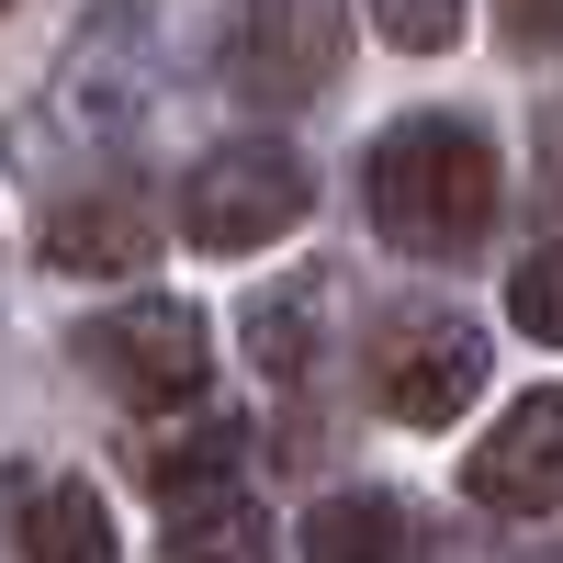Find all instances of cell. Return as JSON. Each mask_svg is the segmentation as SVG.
<instances>
[{
  "instance_id": "6da1fadb",
  "label": "cell",
  "mask_w": 563,
  "mask_h": 563,
  "mask_svg": "<svg viewBox=\"0 0 563 563\" xmlns=\"http://www.w3.org/2000/svg\"><path fill=\"white\" fill-rule=\"evenodd\" d=\"M361 203H372V238L406 249V260H462L496 225V147L462 113H406L372 135V169H361Z\"/></svg>"
},
{
  "instance_id": "7a4b0ae2",
  "label": "cell",
  "mask_w": 563,
  "mask_h": 563,
  "mask_svg": "<svg viewBox=\"0 0 563 563\" xmlns=\"http://www.w3.org/2000/svg\"><path fill=\"white\" fill-rule=\"evenodd\" d=\"M305 214H316V169L294 147H271V135H238V147L192 158V180H180V238L214 249V260H249L271 238H294Z\"/></svg>"
},
{
  "instance_id": "3957f363",
  "label": "cell",
  "mask_w": 563,
  "mask_h": 563,
  "mask_svg": "<svg viewBox=\"0 0 563 563\" xmlns=\"http://www.w3.org/2000/svg\"><path fill=\"white\" fill-rule=\"evenodd\" d=\"M339 45H350L339 0H238L225 12V90L260 113H294L339 79Z\"/></svg>"
},
{
  "instance_id": "277c9868",
  "label": "cell",
  "mask_w": 563,
  "mask_h": 563,
  "mask_svg": "<svg viewBox=\"0 0 563 563\" xmlns=\"http://www.w3.org/2000/svg\"><path fill=\"white\" fill-rule=\"evenodd\" d=\"M79 350H90V372L124 395V406H192L203 395V372H214V339H203V316L192 305H169V294H135V305H113L102 327H79Z\"/></svg>"
},
{
  "instance_id": "5b68a950",
  "label": "cell",
  "mask_w": 563,
  "mask_h": 563,
  "mask_svg": "<svg viewBox=\"0 0 563 563\" xmlns=\"http://www.w3.org/2000/svg\"><path fill=\"white\" fill-rule=\"evenodd\" d=\"M372 395H384V417H406V429H451V417L485 395L474 316H440V305L395 316L384 339H372Z\"/></svg>"
},
{
  "instance_id": "8992f818",
  "label": "cell",
  "mask_w": 563,
  "mask_h": 563,
  "mask_svg": "<svg viewBox=\"0 0 563 563\" xmlns=\"http://www.w3.org/2000/svg\"><path fill=\"white\" fill-rule=\"evenodd\" d=\"M462 496L496 507V519H552L563 507V395H519L507 406L474 440V462H462Z\"/></svg>"
},
{
  "instance_id": "52a82bcc",
  "label": "cell",
  "mask_w": 563,
  "mask_h": 563,
  "mask_svg": "<svg viewBox=\"0 0 563 563\" xmlns=\"http://www.w3.org/2000/svg\"><path fill=\"white\" fill-rule=\"evenodd\" d=\"M45 260L57 271H147L158 260V214L135 192H79L45 214Z\"/></svg>"
},
{
  "instance_id": "ba28073f",
  "label": "cell",
  "mask_w": 563,
  "mask_h": 563,
  "mask_svg": "<svg viewBox=\"0 0 563 563\" xmlns=\"http://www.w3.org/2000/svg\"><path fill=\"white\" fill-rule=\"evenodd\" d=\"M305 563H429V541L395 496H327L305 507Z\"/></svg>"
},
{
  "instance_id": "9c48e42d",
  "label": "cell",
  "mask_w": 563,
  "mask_h": 563,
  "mask_svg": "<svg viewBox=\"0 0 563 563\" xmlns=\"http://www.w3.org/2000/svg\"><path fill=\"white\" fill-rule=\"evenodd\" d=\"M23 563H113V519L90 485H45L23 507Z\"/></svg>"
},
{
  "instance_id": "30bf717a",
  "label": "cell",
  "mask_w": 563,
  "mask_h": 563,
  "mask_svg": "<svg viewBox=\"0 0 563 563\" xmlns=\"http://www.w3.org/2000/svg\"><path fill=\"white\" fill-rule=\"evenodd\" d=\"M316 316H327V282H294V294H260V305H249V350H260L271 384L316 372Z\"/></svg>"
},
{
  "instance_id": "8fae6325",
  "label": "cell",
  "mask_w": 563,
  "mask_h": 563,
  "mask_svg": "<svg viewBox=\"0 0 563 563\" xmlns=\"http://www.w3.org/2000/svg\"><path fill=\"white\" fill-rule=\"evenodd\" d=\"M169 563H271V519L238 507V496L180 507V519H169Z\"/></svg>"
},
{
  "instance_id": "7c38bea8",
  "label": "cell",
  "mask_w": 563,
  "mask_h": 563,
  "mask_svg": "<svg viewBox=\"0 0 563 563\" xmlns=\"http://www.w3.org/2000/svg\"><path fill=\"white\" fill-rule=\"evenodd\" d=\"M507 316H519V339H552L563 350V238H541L519 271H507Z\"/></svg>"
},
{
  "instance_id": "4fadbf2b",
  "label": "cell",
  "mask_w": 563,
  "mask_h": 563,
  "mask_svg": "<svg viewBox=\"0 0 563 563\" xmlns=\"http://www.w3.org/2000/svg\"><path fill=\"white\" fill-rule=\"evenodd\" d=\"M372 23H384V45H406V57H440L462 34V0H372Z\"/></svg>"
},
{
  "instance_id": "5bb4252c",
  "label": "cell",
  "mask_w": 563,
  "mask_h": 563,
  "mask_svg": "<svg viewBox=\"0 0 563 563\" xmlns=\"http://www.w3.org/2000/svg\"><path fill=\"white\" fill-rule=\"evenodd\" d=\"M507 45H530V57H563V0H496Z\"/></svg>"
},
{
  "instance_id": "9a60e30c",
  "label": "cell",
  "mask_w": 563,
  "mask_h": 563,
  "mask_svg": "<svg viewBox=\"0 0 563 563\" xmlns=\"http://www.w3.org/2000/svg\"><path fill=\"white\" fill-rule=\"evenodd\" d=\"M12 507H23V474H0V519H12Z\"/></svg>"
},
{
  "instance_id": "2e32d148",
  "label": "cell",
  "mask_w": 563,
  "mask_h": 563,
  "mask_svg": "<svg viewBox=\"0 0 563 563\" xmlns=\"http://www.w3.org/2000/svg\"><path fill=\"white\" fill-rule=\"evenodd\" d=\"M0 12H12V0H0Z\"/></svg>"
}]
</instances>
